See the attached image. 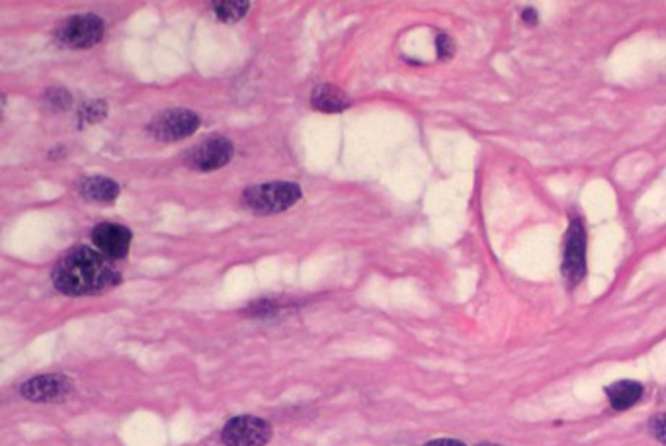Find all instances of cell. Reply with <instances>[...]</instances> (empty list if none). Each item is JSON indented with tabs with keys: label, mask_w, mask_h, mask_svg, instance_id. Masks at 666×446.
Instances as JSON below:
<instances>
[{
	"label": "cell",
	"mask_w": 666,
	"mask_h": 446,
	"mask_svg": "<svg viewBox=\"0 0 666 446\" xmlns=\"http://www.w3.org/2000/svg\"><path fill=\"white\" fill-rule=\"evenodd\" d=\"M51 280L67 296H92L120 284V272L98 249L77 247L55 265Z\"/></svg>",
	"instance_id": "1"
},
{
	"label": "cell",
	"mask_w": 666,
	"mask_h": 446,
	"mask_svg": "<svg viewBox=\"0 0 666 446\" xmlns=\"http://www.w3.org/2000/svg\"><path fill=\"white\" fill-rule=\"evenodd\" d=\"M301 198V188L293 182H268L250 186L243 192V204L252 214L272 216L290 210Z\"/></svg>",
	"instance_id": "2"
},
{
	"label": "cell",
	"mask_w": 666,
	"mask_h": 446,
	"mask_svg": "<svg viewBox=\"0 0 666 446\" xmlns=\"http://www.w3.org/2000/svg\"><path fill=\"white\" fill-rule=\"evenodd\" d=\"M272 425L254 415H239L231 419L221 433L225 446H266L272 441Z\"/></svg>",
	"instance_id": "3"
},
{
	"label": "cell",
	"mask_w": 666,
	"mask_h": 446,
	"mask_svg": "<svg viewBox=\"0 0 666 446\" xmlns=\"http://www.w3.org/2000/svg\"><path fill=\"white\" fill-rule=\"evenodd\" d=\"M104 36V22L94 14H81L65 20L57 32L55 40L71 49H88L98 44Z\"/></svg>",
	"instance_id": "4"
},
{
	"label": "cell",
	"mask_w": 666,
	"mask_h": 446,
	"mask_svg": "<svg viewBox=\"0 0 666 446\" xmlns=\"http://www.w3.org/2000/svg\"><path fill=\"white\" fill-rule=\"evenodd\" d=\"M198 128H200L198 114H194L190 110L174 108V110H167V112L155 116L147 130L155 139L172 143V141H180V139L194 134Z\"/></svg>",
	"instance_id": "5"
},
{
	"label": "cell",
	"mask_w": 666,
	"mask_h": 446,
	"mask_svg": "<svg viewBox=\"0 0 666 446\" xmlns=\"http://www.w3.org/2000/svg\"><path fill=\"white\" fill-rule=\"evenodd\" d=\"M233 143L225 137H213L196 147L186 155V165L194 171L209 173L225 167L233 157Z\"/></svg>",
	"instance_id": "6"
},
{
	"label": "cell",
	"mask_w": 666,
	"mask_h": 446,
	"mask_svg": "<svg viewBox=\"0 0 666 446\" xmlns=\"http://www.w3.org/2000/svg\"><path fill=\"white\" fill-rule=\"evenodd\" d=\"M586 274V231L581 220H573L567 231L565 259H563V276L567 286H577Z\"/></svg>",
	"instance_id": "7"
},
{
	"label": "cell",
	"mask_w": 666,
	"mask_h": 446,
	"mask_svg": "<svg viewBox=\"0 0 666 446\" xmlns=\"http://www.w3.org/2000/svg\"><path fill=\"white\" fill-rule=\"evenodd\" d=\"M71 392H73V382L61 374L36 376L20 388L22 398L36 403L63 402L69 398Z\"/></svg>",
	"instance_id": "8"
},
{
	"label": "cell",
	"mask_w": 666,
	"mask_h": 446,
	"mask_svg": "<svg viewBox=\"0 0 666 446\" xmlns=\"http://www.w3.org/2000/svg\"><path fill=\"white\" fill-rule=\"evenodd\" d=\"M131 231L122 223H100L92 231L94 247L110 261L125 259L131 247Z\"/></svg>",
	"instance_id": "9"
},
{
	"label": "cell",
	"mask_w": 666,
	"mask_h": 446,
	"mask_svg": "<svg viewBox=\"0 0 666 446\" xmlns=\"http://www.w3.org/2000/svg\"><path fill=\"white\" fill-rule=\"evenodd\" d=\"M79 192L90 202L110 204L120 196V186L108 177H84L79 180Z\"/></svg>",
	"instance_id": "10"
},
{
	"label": "cell",
	"mask_w": 666,
	"mask_h": 446,
	"mask_svg": "<svg viewBox=\"0 0 666 446\" xmlns=\"http://www.w3.org/2000/svg\"><path fill=\"white\" fill-rule=\"evenodd\" d=\"M606 396H608V400H610L614 409L624 411V409L633 407L635 403L641 400L643 386L639 382H633V380H622V382H616V384L608 386Z\"/></svg>",
	"instance_id": "11"
},
{
	"label": "cell",
	"mask_w": 666,
	"mask_h": 446,
	"mask_svg": "<svg viewBox=\"0 0 666 446\" xmlns=\"http://www.w3.org/2000/svg\"><path fill=\"white\" fill-rule=\"evenodd\" d=\"M311 102L315 108L323 112H342L344 108L350 106L348 96L342 90L336 89L333 85H321L311 94Z\"/></svg>",
	"instance_id": "12"
},
{
	"label": "cell",
	"mask_w": 666,
	"mask_h": 446,
	"mask_svg": "<svg viewBox=\"0 0 666 446\" xmlns=\"http://www.w3.org/2000/svg\"><path fill=\"white\" fill-rule=\"evenodd\" d=\"M215 14L231 24V22H239L247 12H249L250 4L245 0H223V2H215Z\"/></svg>",
	"instance_id": "13"
},
{
	"label": "cell",
	"mask_w": 666,
	"mask_h": 446,
	"mask_svg": "<svg viewBox=\"0 0 666 446\" xmlns=\"http://www.w3.org/2000/svg\"><path fill=\"white\" fill-rule=\"evenodd\" d=\"M104 114H106V104L102 100H96V102H90L84 106L83 118L88 122H98L104 118Z\"/></svg>",
	"instance_id": "14"
},
{
	"label": "cell",
	"mask_w": 666,
	"mask_h": 446,
	"mask_svg": "<svg viewBox=\"0 0 666 446\" xmlns=\"http://www.w3.org/2000/svg\"><path fill=\"white\" fill-rule=\"evenodd\" d=\"M47 100H49L51 104H57L59 108H67V106L71 104V96H69V92L63 89L49 90V92H47Z\"/></svg>",
	"instance_id": "15"
},
{
	"label": "cell",
	"mask_w": 666,
	"mask_h": 446,
	"mask_svg": "<svg viewBox=\"0 0 666 446\" xmlns=\"http://www.w3.org/2000/svg\"><path fill=\"white\" fill-rule=\"evenodd\" d=\"M651 431H653V435H655L657 441H661L663 445H666V415L657 417V419L651 423Z\"/></svg>",
	"instance_id": "16"
},
{
	"label": "cell",
	"mask_w": 666,
	"mask_h": 446,
	"mask_svg": "<svg viewBox=\"0 0 666 446\" xmlns=\"http://www.w3.org/2000/svg\"><path fill=\"white\" fill-rule=\"evenodd\" d=\"M436 45H438V53H440V57H452L454 51H456L452 38H448V36H438Z\"/></svg>",
	"instance_id": "17"
},
{
	"label": "cell",
	"mask_w": 666,
	"mask_h": 446,
	"mask_svg": "<svg viewBox=\"0 0 666 446\" xmlns=\"http://www.w3.org/2000/svg\"><path fill=\"white\" fill-rule=\"evenodd\" d=\"M424 446H465L459 441H454V439H438V441H430Z\"/></svg>",
	"instance_id": "18"
},
{
	"label": "cell",
	"mask_w": 666,
	"mask_h": 446,
	"mask_svg": "<svg viewBox=\"0 0 666 446\" xmlns=\"http://www.w3.org/2000/svg\"><path fill=\"white\" fill-rule=\"evenodd\" d=\"M522 18H524V20H526L530 26H534V24L538 22V16H536V12H534L532 8H528V10L524 12V16H522Z\"/></svg>",
	"instance_id": "19"
},
{
	"label": "cell",
	"mask_w": 666,
	"mask_h": 446,
	"mask_svg": "<svg viewBox=\"0 0 666 446\" xmlns=\"http://www.w3.org/2000/svg\"><path fill=\"white\" fill-rule=\"evenodd\" d=\"M477 446H502V445H495V443H481V445Z\"/></svg>",
	"instance_id": "20"
}]
</instances>
